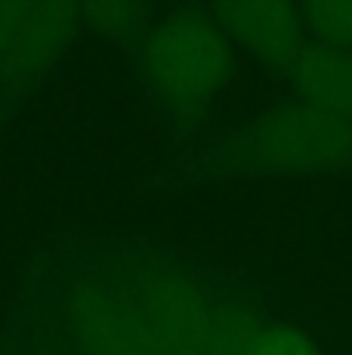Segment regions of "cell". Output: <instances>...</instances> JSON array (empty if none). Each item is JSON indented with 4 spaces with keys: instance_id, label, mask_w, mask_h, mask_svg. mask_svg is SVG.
<instances>
[{
    "instance_id": "cell-1",
    "label": "cell",
    "mask_w": 352,
    "mask_h": 355,
    "mask_svg": "<svg viewBox=\"0 0 352 355\" xmlns=\"http://www.w3.org/2000/svg\"><path fill=\"white\" fill-rule=\"evenodd\" d=\"M139 71L170 124L195 127L232 84L235 46L207 6H179L155 19L139 40Z\"/></svg>"
},
{
    "instance_id": "cell-2",
    "label": "cell",
    "mask_w": 352,
    "mask_h": 355,
    "mask_svg": "<svg viewBox=\"0 0 352 355\" xmlns=\"http://www.w3.org/2000/svg\"><path fill=\"white\" fill-rule=\"evenodd\" d=\"M222 176H315L352 167V118L306 102H281L216 146L211 161Z\"/></svg>"
},
{
    "instance_id": "cell-3",
    "label": "cell",
    "mask_w": 352,
    "mask_h": 355,
    "mask_svg": "<svg viewBox=\"0 0 352 355\" xmlns=\"http://www.w3.org/2000/svg\"><path fill=\"white\" fill-rule=\"evenodd\" d=\"M62 324L74 355H167L112 263L69 278Z\"/></svg>"
},
{
    "instance_id": "cell-4",
    "label": "cell",
    "mask_w": 352,
    "mask_h": 355,
    "mask_svg": "<svg viewBox=\"0 0 352 355\" xmlns=\"http://www.w3.org/2000/svg\"><path fill=\"white\" fill-rule=\"evenodd\" d=\"M112 266L137 300L161 349L167 355H207L213 300L188 272L158 257H118Z\"/></svg>"
},
{
    "instance_id": "cell-5",
    "label": "cell",
    "mask_w": 352,
    "mask_h": 355,
    "mask_svg": "<svg viewBox=\"0 0 352 355\" xmlns=\"http://www.w3.org/2000/svg\"><path fill=\"white\" fill-rule=\"evenodd\" d=\"M80 28V6L62 0H0V78L40 80Z\"/></svg>"
},
{
    "instance_id": "cell-6",
    "label": "cell",
    "mask_w": 352,
    "mask_h": 355,
    "mask_svg": "<svg viewBox=\"0 0 352 355\" xmlns=\"http://www.w3.org/2000/svg\"><path fill=\"white\" fill-rule=\"evenodd\" d=\"M207 12L235 50H245L263 68L288 74L290 65L313 46L297 3L281 0H222Z\"/></svg>"
},
{
    "instance_id": "cell-7",
    "label": "cell",
    "mask_w": 352,
    "mask_h": 355,
    "mask_svg": "<svg viewBox=\"0 0 352 355\" xmlns=\"http://www.w3.org/2000/svg\"><path fill=\"white\" fill-rule=\"evenodd\" d=\"M284 78L297 102L352 118V56L346 53L309 46Z\"/></svg>"
},
{
    "instance_id": "cell-8",
    "label": "cell",
    "mask_w": 352,
    "mask_h": 355,
    "mask_svg": "<svg viewBox=\"0 0 352 355\" xmlns=\"http://www.w3.org/2000/svg\"><path fill=\"white\" fill-rule=\"evenodd\" d=\"M155 22V10L133 0H103L80 6V28H93L112 40H142Z\"/></svg>"
},
{
    "instance_id": "cell-9",
    "label": "cell",
    "mask_w": 352,
    "mask_h": 355,
    "mask_svg": "<svg viewBox=\"0 0 352 355\" xmlns=\"http://www.w3.org/2000/svg\"><path fill=\"white\" fill-rule=\"evenodd\" d=\"M235 355H322L303 331L254 315L235 340Z\"/></svg>"
},
{
    "instance_id": "cell-10",
    "label": "cell",
    "mask_w": 352,
    "mask_h": 355,
    "mask_svg": "<svg viewBox=\"0 0 352 355\" xmlns=\"http://www.w3.org/2000/svg\"><path fill=\"white\" fill-rule=\"evenodd\" d=\"M313 46L352 56V0H309L300 3Z\"/></svg>"
},
{
    "instance_id": "cell-11",
    "label": "cell",
    "mask_w": 352,
    "mask_h": 355,
    "mask_svg": "<svg viewBox=\"0 0 352 355\" xmlns=\"http://www.w3.org/2000/svg\"><path fill=\"white\" fill-rule=\"evenodd\" d=\"M22 355H74V352H71V346L65 343V340H59V337H40L37 343H31Z\"/></svg>"
},
{
    "instance_id": "cell-12",
    "label": "cell",
    "mask_w": 352,
    "mask_h": 355,
    "mask_svg": "<svg viewBox=\"0 0 352 355\" xmlns=\"http://www.w3.org/2000/svg\"><path fill=\"white\" fill-rule=\"evenodd\" d=\"M3 355H10V352H3Z\"/></svg>"
}]
</instances>
